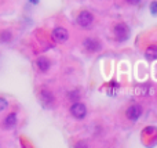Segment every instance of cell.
Returning <instances> with one entry per match:
<instances>
[{
	"label": "cell",
	"mask_w": 157,
	"mask_h": 148,
	"mask_svg": "<svg viewBox=\"0 0 157 148\" xmlns=\"http://www.w3.org/2000/svg\"><path fill=\"white\" fill-rule=\"evenodd\" d=\"M94 21V17L90 11H81L77 15V24L80 25L81 28H90Z\"/></svg>",
	"instance_id": "obj_1"
},
{
	"label": "cell",
	"mask_w": 157,
	"mask_h": 148,
	"mask_svg": "<svg viewBox=\"0 0 157 148\" xmlns=\"http://www.w3.org/2000/svg\"><path fill=\"white\" fill-rule=\"evenodd\" d=\"M114 35L120 42H124L130 36V29H128V26L125 24H117L114 26Z\"/></svg>",
	"instance_id": "obj_2"
},
{
	"label": "cell",
	"mask_w": 157,
	"mask_h": 148,
	"mask_svg": "<svg viewBox=\"0 0 157 148\" xmlns=\"http://www.w3.org/2000/svg\"><path fill=\"white\" fill-rule=\"evenodd\" d=\"M125 115H127V118L130 119V121H132V122L138 121V119L141 118V115H142V107L141 105H138V104L131 105V107L127 108Z\"/></svg>",
	"instance_id": "obj_3"
},
{
	"label": "cell",
	"mask_w": 157,
	"mask_h": 148,
	"mask_svg": "<svg viewBox=\"0 0 157 148\" xmlns=\"http://www.w3.org/2000/svg\"><path fill=\"white\" fill-rule=\"evenodd\" d=\"M52 39H54L57 43H65L66 40H68V38H69V33H68V30L65 29V28H61V26H58V28H55L54 30H52Z\"/></svg>",
	"instance_id": "obj_4"
},
{
	"label": "cell",
	"mask_w": 157,
	"mask_h": 148,
	"mask_svg": "<svg viewBox=\"0 0 157 148\" xmlns=\"http://www.w3.org/2000/svg\"><path fill=\"white\" fill-rule=\"evenodd\" d=\"M71 114L75 116L76 119H83L87 114V108L83 102H75L71 108Z\"/></svg>",
	"instance_id": "obj_5"
},
{
	"label": "cell",
	"mask_w": 157,
	"mask_h": 148,
	"mask_svg": "<svg viewBox=\"0 0 157 148\" xmlns=\"http://www.w3.org/2000/svg\"><path fill=\"white\" fill-rule=\"evenodd\" d=\"M83 46L86 47L88 51H99L101 50V43L94 38H87L83 42Z\"/></svg>",
	"instance_id": "obj_6"
},
{
	"label": "cell",
	"mask_w": 157,
	"mask_h": 148,
	"mask_svg": "<svg viewBox=\"0 0 157 148\" xmlns=\"http://www.w3.org/2000/svg\"><path fill=\"white\" fill-rule=\"evenodd\" d=\"M40 98H41V101L47 105H51L52 102H54V96H52V93L48 91V90H41L40 91Z\"/></svg>",
	"instance_id": "obj_7"
},
{
	"label": "cell",
	"mask_w": 157,
	"mask_h": 148,
	"mask_svg": "<svg viewBox=\"0 0 157 148\" xmlns=\"http://www.w3.org/2000/svg\"><path fill=\"white\" fill-rule=\"evenodd\" d=\"M36 65H37V68H39V71H40V72H47V71H48V68H50V62H48V60H47L46 57L37 58Z\"/></svg>",
	"instance_id": "obj_8"
},
{
	"label": "cell",
	"mask_w": 157,
	"mask_h": 148,
	"mask_svg": "<svg viewBox=\"0 0 157 148\" xmlns=\"http://www.w3.org/2000/svg\"><path fill=\"white\" fill-rule=\"evenodd\" d=\"M4 127H7V129H10V127H14L17 125V114H10V115L6 116L4 119Z\"/></svg>",
	"instance_id": "obj_9"
},
{
	"label": "cell",
	"mask_w": 157,
	"mask_h": 148,
	"mask_svg": "<svg viewBox=\"0 0 157 148\" xmlns=\"http://www.w3.org/2000/svg\"><path fill=\"white\" fill-rule=\"evenodd\" d=\"M145 57H146L147 60H150V61L157 60V46L147 47V50L145 51Z\"/></svg>",
	"instance_id": "obj_10"
},
{
	"label": "cell",
	"mask_w": 157,
	"mask_h": 148,
	"mask_svg": "<svg viewBox=\"0 0 157 148\" xmlns=\"http://www.w3.org/2000/svg\"><path fill=\"white\" fill-rule=\"evenodd\" d=\"M11 38H13V35H11V32H8V30H3V32H0V42H2V43H7V42H10Z\"/></svg>",
	"instance_id": "obj_11"
},
{
	"label": "cell",
	"mask_w": 157,
	"mask_h": 148,
	"mask_svg": "<svg viewBox=\"0 0 157 148\" xmlns=\"http://www.w3.org/2000/svg\"><path fill=\"white\" fill-rule=\"evenodd\" d=\"M147 90H149V89H147L146 86H139V87L135 89V94H142V96H145V94H147Z\"/></svg>",
	"instance_id": "obj_12"
},
{
	"label": "cell",
	"mask_w": 157,
	"mask_h": 148,
	"mask_svg": "<svg viewBox=\"0 0 157 148\" xmlns=\"http://www.w3.org/2000/svg\"><path fill=\"white\" fill-rule=\"evenodd\" d=\"M7 107H8L7 100H4V98H2V97H0V112H2V111H4Z\"/></svg>",
	"instance_id": "obj_13"
},
{
	"label": "cell",
	"mask_w": 157,
	"mask_h": 148,
	"mask_svg": "<svg viewBox=\"0 0 157 148\" xmlns=\"http://www.w3.org/2000/svg\"><path fill=\"white\" fill-rule=\"evenodd\" d=\"M150 11H152L153 15H156L157 14V2H153L152 4H150Z\"/></svg>",
	"instance_id": "obj_14"
},
{
	"label": "cell",
	"mask_w": 157,
	"mask_h": 148,
	"mask_svg": "<svg viewBox=\"0 0 157 148\" xmlns=\"http://www.w3.org/2000/svg\"><path fill=\"white\" fill-rule=\"evenodd\" d=\"M69 97H71V98H73V100H76L77 97H78V93H77V91H71Z\"/></svg>",
	"instance_id": "obj_15"
},
{
	"label": "cell",
	"mask_w": 157,
	"mask_h": 148,
	"mask_svg": "<svg viewBox=\"0 0 157 148\" xmlns=\"http://www.w3.org/2000/svg\"><path fill=\"white\" fill-rule=\"evenodd\" d=\"M125 2L130 3V4H138V3L141 2V0H125Z\"/></svg>",
	"instance_id": "obj_16"
},
{
	"label": "cell",
	"mask_w": 157,
	"mask_h": 148,
	"mask_svg": "<svg viewBox=\"0 0 157 148\" xmlns=\"http://www.w3.org/2000/svg\"><path fill=\"white\" fill-rule=\"evenodd\" d=\"M32 2H33V3H37V0H32Z\"/></svg>",
	"instance_id": "obj_17"
}]
</instances>
